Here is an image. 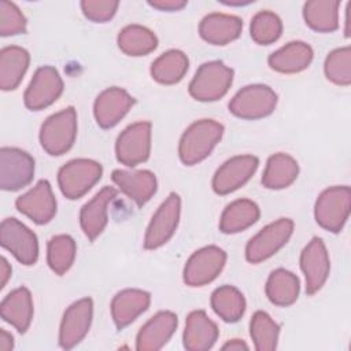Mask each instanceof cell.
I'll list each match as a JSON object with an SVG mask.
<instances>
[{
  "instance_id": "cell-1",
  "label": "cell",
  "mask_w": 351,
  "mask_h": 351,
  "mask_svg": "<svg viewBox=\"0 0 351 351\" xmlns=\"http://www.w3.org/2000/svg\"><path fill=\"white\" fill-rule=\"evenodd\" d=\"M223 134V126L214 119L193 122L182 134L178 155L184 165L192 166L206 159Z\"/></svg>"
},
{
  "instance_id": "cell-2",
  "label": "cell",
  "mask_w": 351,
  "mask_h": 351,
  "mask_svg": "<svg viewBox=\"0 0 351 351\" xmlns=\"http://www.w3.org/2000/svg\"><path fill=\"white\" fill-rule=\"evenodd\" d=\"M233 81V70L221 60L203 63L189 84V95L199 101H215L226 95Z\"/></svg>"
},
{
  "instance_id": "cell-3",
  "label": "cell",
  "mask_w": 351,
  "mask_h": 351,
  "mask_svg": "<svg viewBox=\"0 0 351 351\" xmlns=\"http://www.w3.org/2000/svg\"><path fill=\"white\" fill-rule=\"evenodd\" d=\"M77 136V112L74 107L48 117L40 129V143L44 151L52 156L66 154Z\"/></svg>"
},
{
  "instance_id": "cell-4",
  "label": "cell",
  "mask_w": 351,
  "mask_h": 351,
  "mask_svg": "<svg viewBox=\"0 0 351 351\" xmlns=\"http://www.w3.org/2000/svg\"><path fill=\"white\" fill-rule=\"evenodd\" d=\"M351 208V189L347 185L325 189L317 199L314 215L317 223L332 233L343 229Z\"/></svg>"
},
{
  "instance_id": "cell-5",
  "label": "cell",
  "mask_w": 351,
  "mask_h": 351,
  "mask_svg": "<svg viewBox=\"0 0 351 351\" xmlns=\"http://www.w3.org/2000/svg\"><path fill=\"white\" fill-rule=\"evenodd\" d=\"M101 165L92 159H73L63 165L58 173V184L62 193L75 200L84 196L100 178Z\"/></svg>"
},
{
  "instance_id": "cell-6",
  "label": "cell",
  "mask_w": 351,
  "mask_h": 351,
  "mask_svg": "<svg viewBox=\"0 0 351 351\" xmlns=\"http://www.w3.org/2000/svg\"><path fill=\"white\" fill-rule=\"evenodd\" d=\"M277 106V93L267 85L254 84L240 89L229 103V111L241 119L270 115Z\"/></svg>"
},
{
  "instance_id": "cell-7",
  "label": "cell",
  "mask_w": 351,
  "mask_h": 351,
  "mask_svg": "<svg viewBox=\"0 0 351 351\" xmlns=\"http://www.w3.org/2000/svg\"><path fill=\"white\" fill-rule=\"evenodd\" d=\"M293 232V222L289 218H280L266 225L255 234L245 247V258L250 263H259L274 255L287 244Z\"/></svg>"
},
{
  "instance_id": "cell-8",
  "label": "cell",
  "mask_w": 351,
  "mask_h": 351,
  "mask_svg": "<svg viewBox=\"0 0 351 351\" xmlns=\"http://www.w3.org/2000/svg\"><path fill=\"white\" fill-rule=\"evenodd\" d=\"M151 151V122L140 121L129 125L117 138L118 162L134 167L148 159Z\"/></svg>"
},
{
  "instance_id": "cell-9",
  "label": "cell",
  "mask_w": 351,
  "mask_h": 351,
  "mask_svg": "<svg viewBox=\"0 0 351 351\" xmlns=\"http://www.w3.org/2000/svg\"><path fill=\"white\" fill-rule=\"evenodd\" d=\"M0 243L22 265L30 266L37 262L38 243L36 234L16 218H5L0 226Z\"/></svg>"
},
{
  "instance_id": "cell-10",
  "label": "cell",
  "mask_w": 351,
  "mask_h": 351,
  "mask_svg": "<svg viewBox=\"0 0 351 351\" xmlns=\"http://www.w3.org/2000/svg\"><path fill=\"white\" fill-rule=\"evenodd\" d=\"M226 262V254L217 245H208L191 255L184 267V281L189 287H203L218 277Z\"/></svg>"
},
{
  "instance_id": "cell-11",
  "label": "cell",
  "mask_w": 351,
  "mask_h": 351,
  "mask_svg": "<svg viewBox=\"0 0 351 351\" xmlns=\"http://www.w3.org/2000/svg\"><path fill=\"white\" fill-rule=\"evenodd\" d=\"M34 176V159L19 148L3 147L0 149V188L18 191L26 186Z\"/></svg>"
},
{
  "instance_id": "cell-12",
  "label": "cell",
  "mask_w": 351,
  "mask_h": 351,
  "mask_svg": "<svg viewBox=\"0 0 351 351\" xmlns=\"http://www.w3.org/2000/svg\"><path fill=\"white\" fill-rule=\"evenodd\" d=\"M181 211V199L177 193H170L159 206L147 228L144 236V248L155 250L162 247L174 234Z\"/></svg>"
},
{
  "instance_id": "cell-13",
  "label": "cell",
  "mask_w": 351,
  "mask_h": 351,
  "mask_svg": "<svg viewBox=\"0 0 351 351\" xmlns=\"http://www.w3.org/2000/svg\"><path fill=\"white\" fill-rule=\"evenodd\" d=\"M63 92V81L52 66H43L34 73L25 90V106L32 111L43 110L55 103Z\"/></svg>"
},
{
  "instance_id": "cell-14",
  "label": "cell",
  "mask_w": 351,
  "mask_h": 351,
  "mask_svg": "<svg viewBox=\"0 0 351 351\" xmlns=\"http://www.w3.org/2000/svg\"><path fill=\"white\" fill-rule=\"evenodd\" d=\"M93 315V302L82 298L74 302L63 314L59 329V344L64 350L75 347L88 333Z\"/></svg>"
},
{
  "instance_id": "cell-15",
  "label": "cell",
  "mask_w": 351,
  "mask_h": 351,
  "mask_svg": "<svg viewBox=\"0 0 351 351\" xmlns=\"http://www.w3.org/2000/svg\"><path fill=\"white\" fill-rule=\"evenodd\" d=\"M300 267L306 278L307 295L317 293L328 280L330 262L326 247L319 237H313L300 254Z\"/></svg>"
},
{
  "instance_id": "cell-16",
  "label": "cell",
  "mask_w": 351,
  "mask_h": 351,
  "mask_svg": "<svg viewBox=\"0 0 351 351\" xmlns=\"http://www.w3.org/2000/svg\"><path fill=\"white\" fill-rule=\"evenodd\" d=\"M259 160L254 155H240L226 160L213 177V189L218 195H228L243 186L256 171Z\"/></svg>"
},
{
  "instance_id": "cell-17",
  "label": "cell",
  "mask_w": 351,
  "mask_h": 351,
  "mask_svg": "<svg viewBox=\"0 0 351 351\" xmlns=\"http://www.w3.org/2000/svg\"><path fill=\"white\" fill-rule=\"evenodd\" d=\"M15 206L19 213L38 225L48 223L56 214V199L47 180H40L36 186L19 196Z\"/></svg>"
},
{
  "instance_id": "cell-18",
  "label": "cell",
  "mask_w": 351,
  "mask_h": 351,
  "mask_svg": "<svg viewBox=\"0 0 351 351\" xmlns=\"http://www.w3.org/2000/svg\"><path fill=\"white\" fill-rule=\"evenodd\" d=\"M134 104V99L122 88H107L95 100L93 114L100 128L115 126Z\"/></svg>"
},
{
  "instance_id": "cell-19",
  "label": "cell",
  "mask_w": 351,
  "mask_h": 351,
  "mask_svg": "<svg viewBox=\"0 0 351 351\" xmlns=\"http://www.w3.org/2000/svg\"><path fill=\"white\" fill-rule=\"evenodd\" d=\"M114 184L137 206L145 204L156 192V177L149 170H121L112 171Z\"/></svg>"
},
{
  "instance_id": "cell-20",
  "label": "cell",
  "mask_w": 351,
  "mask_h": 351,
  "mask_svg": "<svg viewBox=\"0 0 351 351\" xmlns=\"http://www.w3.org/2000/svg\"><path fill=\"white\" fill-rule=\"evenodd\" d=\"M117 197V189L104 186L88 203H85L80 213V223L85 236L93 241L107 225L108 204Z\"/></svg>"
},
{
  "instance_id": "cell-21",
  "label": "cell",
  "mask_w": 351,
  "mask_h": 351,
  "mask_svg": "<svg viewBox=\"0 0 351 351\" xmlns=\"http://www.w3.org/2000/svg\"><path fill=\"white\" fill-rule=\"evenodd\" d=\"M177 315L171 311L156 313L137 333L136 348L138 351L160 350L173 336L177 328Z\"/></svg>"
},
{
  "instance_id": "cell-22",
  "label": "cell",
  "mask_w": 351,
  "mask_h": 351,
  "mask_svg": "<svg viewBox=\"0 0 351 351\" xmlns=\"http://www.w3.org/2000/svg\"><path fill=\"white\" fill-rule=\"evenodd\" d=\"M241 29L243 22L239 16L219 12L206 15L199 25L202 38L213 45L229 44L240 36Z\"/></svg>"
},
{
  "instance_id": "cell-23",
  "label": "cell",
  "mask_w": 351,
  "mask_h": 351,
  "mask_svg": "<svg viewBox=\"0 0 351 351\" xmlns=\"http://www.w3.org/2000/svg\"><path fill=\"white\" fill-rule=\"evenodd\" d=\"M218 339V328L203 310H195L186 317L184 347L189 351H207Z\"/></svg>"
},
{
  "instance_id": "cell-24",
  "label": "cell",
  "mask_w": 351,
  "mask_h": 351,
  "mask_svg": "<svg viewBox=\"0 0 351 351\" xmlns=\"http://www.w3.org/2000/svg\"><path fill=\"white\" fill-rule=\"evenodd\" d=\"M151 302L148 292L143 289H123L111 302V315L118 329H123L143 314Z\"/></svg>"
},
{
  "instance_id": "cell-25",
  "label": "cell",
  "mask_w": 351,
  "mask_h": 351,
  "mask_svg": "<svg viewBox=\"0 0 351 351\" xmlns=\"http://www.w3.org/2000/svg\"><path fill=\"white\" fill-rule=\"evenodd\" d=\"M1 318L11 324L18 332L25 333L33 318V300L27 288L21 287L11 291L0 304Z\"/></svg>"
},
{
  "instance_id": "cell-26",
  "label": "cell",
  "mask_w": 351,
  "mask_h": 351,
  "mask_svg": "<svg viewBox=\"0 0 351 351\" xmlns=\"http://www.w3.org/2000/svg\"><path fill=\"white\" fill-rule=\"evenodd\" d=\"M313 49L303 41H291L273 52L267 63L270 69L278 73L292 74L303 71L313 60Z\"/></svg>"
},
{
  "instance_id": "cell-27",
  "label": "cell",
  "mask_w": 351,
  "mask_h": 351,
  "mask_svg": "<svg viewBox=\"0 0 351 351\" xmlns=\"http://www.w3.org/2000/svg\"><path fill=\"white\" fill-rule=\"evenodd\" d=\"M30 62L29 52L16 45L4 47L0 51V88L14 90L21 84Z\"/></svg>"
},
{
  "instance_id": "cell-28",
  "label": "cell",
  "mask_w": 351,
  "mask_h": 351,
  "mask_svg": "<svg viewBox=\"0 0 351 351\" xmlns=\"http://www.w3.org/2000/svg\"><path fill=\"white\" fill-rule=\"evenodd\" d=\"M261 211L256 203L250 199H239L232 202L223 210L219 219V229L226 234L239 233L259 219Z\"/></svg>"
},
{
  "instance_id": "cell-29",
  "label": "cell",
  "mask_w": 351,
  "mask_h": 351,
  "mask_svg": "<svg viewBox=\"0 0 351 351\" xmlns=\"http://www.w3.org/2000/svg\"><path fill=\"white\" fill-rule=\"evenodd\" d=\"M267 299L281 307L291 306L296 302L300 291V282L296 274L287 269H276L270 273L266 281Z\"/></svg>"
},
{
  "instance_id": "cell-30",
  "label": "cell",
  "mask_w": 351,
  "mask_h": 351,
  "mask_svg": "<svg viewBox=\"0 0 351 351\" xmlns=\"http://www.w3.org/2000/svg\"><path fill=\"white\" fill-rule=\"evenodd\" d=\"M299 174L298 162L288 154H274L267 159L262 184L267 189H282L289 186Z\"/></svg>"
},
{
  "instance_id": "cell-31",
  "label": "cell",
  "mask_w": 351,
  "mask_h": 351,
  "mask_svg": "<svg viewBox=\"0 0 351 351\" xmlns=\"http://www.w3.org/2000/svg\"><path fill=\"white\" fill-rule=\"evenodd\" d=\"M337 0H311L303 5V18L313 30L330 33L339 27Z\"/></svg>"
},
{
  "instance_id": "cell-32",
  "label": "cell",
  "mask_w": 351,
  "mask_h": 351,
  "mask_svg": "<svg viewBox=\"0 0 351 351\" xmlns=\"http://www.w3.org/2000/svg\"><path fill=\"white\" fill-rule=\"evenodd\" d=\"M188 66V56L182 51L170 49L152 62L151 75L159 84L173 85L184 78Z\"/></svg>"
},
{
  "instance_id": "cell-33",
  "label": "cell",
  "mask_w": 351,
  "mask_h": 351,
  "mask_svg": "<svg viewBox=\"0 0 351 351\" xmlns=\"http://www.w3.org/2000/svg\"><path fill=\"white\" fill-rule=\"evenodd\" d=\"M119 49L129 56H144L158 47V38L145 26L129 25L118 34Z\"/></svg>"
},
{
  "instance_id": "cell-34",
  "label": "cell",
  "mask_w": 351,
  "mask_h": 351,
  "mask_svg": "<svg viewBox=\"0 0 351 351\" xmlns=\"http://www.w3.org/2000/svg\"><path fill=\"white\" fill-rule=\"evenodd\" d=\"M211 307L225 322L239 321L245 311V299L243 293L232 287L222 285L211 293Z\"/></svg>"
},
{
  "instance_id": "cell-35",
  "label": "cell",
  "mask_w": 351,
  "mask_h": 351,
  "mask_svg": "<svg viewBox=\"0 0 351 351\" xmlns=\"http://www.w3.org/2000/svg\"><path fill=\"white\" fill-rule=\"evenodd\" d=\"M75 241L69 234L53 236L48 241L47 247V262L52 271L62 276L64 274L74 263L75 259Z\"/></svg>"
},
{
  "instance_id": "cell-36",
  "label": "cell",
  "mask_w": 351,
  "mask_h": 351,
  "mask_svg": "<svg viewBox=\"0 0 351 351\" xmlns=\"http://www.w3.org/2000/svg\"><path fill=\"white\" fill-rule=\"evenodd\" d=\"M250 335L258 351H273L277 348L280 325L265 311H256L250 324Z\"/></svg>"
},
{
  "instance_id": "cell-37",
  "label": "cell",
  "mask_w": 351,
  "mask_h": 351,
  "mask_svg": "<svg viewBox=\"0 0 351 351\" xmlns=\"http://www.w3.org/2000/svg\"><path fill=\"white\" fill-rule=\"evenodd\" d=\"M250 32L256 44L269 45L280 38L282 33V22L274 12L261 11L252 18Z\"/></svg>"
},
{
  "instance_id": "cell-38",
  "label": "cell",
  "mask_w": 351,
  "mask_h": 351,
  "mask_svg": "<svg viewBox=\"0 0 351 351\" xmlns=\"http://www.w3.org/2000/svg\"><path fill=\"white\" fill-rule=\"evenodd\" d=\"M325 75L336 85L348 86L351 84V49L343 47L328 53L324 64Z\"/></svg>"
},
{
  "instance_id": "cell-39",
  "label": "cell",
  "mask_w": 351,
  "mask_h": 351,
  "mask_svg": "<svg viewBox=\"0 0 351 351\" xmlns=\"http://www.w3.org/2000/svg\"><path fill=\"white\" fill-rule=\"evenodd\" d=\"M26 33V18L11 1H0V34L3 37Z\"/></svg>"
},
{
  "instance_id": "cell-40",
  "label": "cell",
  "mask_w": 351,
  "mask_h": 351,
  "mask_svg": "<svg viewBox=\"0 0 351 351\" xmlns=\"http://www.w3.org/2000/svg\"><path fill=\"white\" fill-rule=\"evenodd\" d=\"M119 3L112 0H84L81 1V10L84 15L92 22H107L110 21L118 8Z\"/></svg>"
},
{
  "instance_id": "cell-41",
  "label": "cell",
  "mask_w": 351,
  "mask_h": 351,
  "mask_svg": "<svg viewBox=\"0 0 351 351\" xmlns=\"http://www.w3.org/2000/svg\"><path fill=\"white\" fill-rule=\"evenodd\" d=\"M148 4L160 11H178L186 5L185 0H149Z\"/></svg>"
},
{
  "instance_id": "cell-42",
  "label": "cell",
  "mask_w": 351,
  "mask_h": 351,
  "mask_svg": "<svg viewBox=\"0 0 351 351\" xmlns=\"http://www.w3.org/2000/svg\"><path fill=\"white\" fill-rule=\"evenodd\" d=\"M11 277V266L7 262V259L4 256H1L0 259V287L4 288L8 278Z\"/></svg>"
},
{
  "instance_id": "cell-43",
  "label": "cell",
  "mask_w": 351,
  "mask_h": 351,
  "mask_svg": "<svg viewBox=\"0 0 351 351\" xmlns=\"http://www.w3.org/2000/svg\"><path fill=\"white\" fill-rule=\"evenodd\" d=\"M14 348V339L12 335H10L7 330H0V350L1 351H10Z\"/></svg>"
},
{
  "instance_id": "cell-44",
  "label": "cell",
  "mask_w": 351,
  "mask_h": 351,
  "mask_svg": "<svg viewBox=\"0 0 351 351\" xmlns=\"http://www.w3.org/2000/svg\"><path fill=\"white\" fill-rule=\"evenodd\" d=\"M222 350H229V351H241V350H248V346L240 340V339H233L229 340L222 346Z\"/></svg>"
},
{
  "instance_id": "cell-45",
  "label": "cell",
  "mask_w": 351,
  "mask_h": 351,
  "mask_svg": "<svg viewBox=\"0 0 351 351\" xmlns=\"http://www.w3.org/2000/svg\"><path fill=\"white\" fill-rule=\"evenodd\" d=\"M350 8H351V3L347 4V10H346V29L344 33L348 37L350 36Z\"/></svg>"
},
{
  "instance_id": "cell-46",
  "label": "cell",
  "mask_w": 351,
  "mask_h": 351,
  "mask_svg": "<svg viewBox=\"0 0 351 351\" xmlns=\"http://www.w3.org/2000/svg\"><path fill=\"white\" fill-rule=\"evenodd\" d=\"M222 3L228 5H243V4H250L251 1H222Z\"/></svg>"
}]
</instances>
